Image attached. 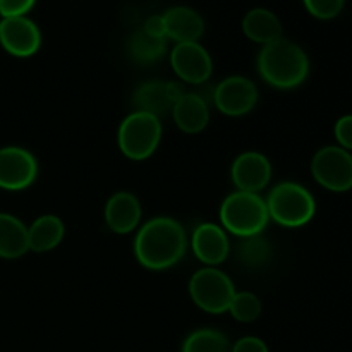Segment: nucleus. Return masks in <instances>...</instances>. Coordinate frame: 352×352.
I'll return each instance as SVG.
<instances>
[{"label": "nucleus", "mask_w": 352, "mask_h": 352, "mask_svg": "<svg viewBox=\"0 0 352 352\" xmlns=\"http://www.w3.org/2000/svg\"><path fill=\"white\" fill-rule=\"evenodd\" d=\"M133 250L138 263L148 270H168L184 258L188 234L175 219L153 217L138 230Z\"/></svg>", "instance_id": "obj_1"}, {"label": "nucleus", "mask_w": 352, "mask_h": 352, "mask_svg": "<svg viewBox=\"0 0 352 352\" xmlns=\"http://www.w3.org/2000/svg\"><path fill=\"white\" fill-rule=\"evenodd\" d=\"M260 78L277 89H294L308 79L309 58L298 43L291 40L263 45L256 58Z\"/></svg>", "instance_id": "obj_2"}, {"label": "nucleus", "mask_w": 352, "mask_h": 352, "mask_svg": "<svg viewBox=\"0 0 352 352\" xmlns=\"http://www.w3.org/2000/svg\"><path fill=\"white\" fill-rule=\"evenodd\" d=\"M220 223L236 237L258 236L270 222L267 203L256 192L234 191L220 205Z\"/></svg>", "instance_id": "obj_3"}, {"label": "nucleus", "mask_w": 352, "mask_h": 352, "mask_svg": "<svg viewBox=\"0 0 352 352\" xmlns=\"http://www.w3.org/2000/svg\"><path fill=\"white\" fill-rule=\"evenodd\" d=\"M265 203L270 220L289 229L306 226L316 213L315 198L305 186L298 182L285 181L274 186Z\"/></svg>", "instance_id": "obj_4"}, {"label": "nucleus", "mask_w": 352, "mask_h": 352, "mask_svg": "<svg viewBox=\"0 0 352 352\" xmlns=\"http://www.w3.org/2000/svg\"><path fill=\"white\" fill-rule=\"evenodd\" d=\"M162 122L158 117L144 112H136L126 117L117 131V144L124 157L141 162L157 151L162 141Z\"/></svg>", "instance_id": "obj_5"}, {"label": "nucleus", "mask_w": 352, "mask_h": 352, "mask_svg": "<svg viewBox=\"0 0 352 352\" xmlns=\"http://www.w3.org/2000/svg\"><path fill=\"white\" fill-rule=\"evenodd\" d=\"M234 294V282L217 267L201 268L195 272L189 280V296L192 302L210 315H223L229 311Z\"/></svg>", "instance_id": "obj_6"}, {"label": "nucleus", "mask_w": 352, "mask_h": 352, "mask_svg": "<svg viewBox=\"0 0 352 352\" xmlns=\"http://www.w3.org/2000/svg\"><path fill=\"white\" fill-rule=\"evenodd\" d=\"M311 174L322 188L332 192L352 189V155L340 146H323L311 160Z\"/></svg>", "instance_id": "obj_7"}, {"label": "nucleus", "mask_w": 352, "mask_h": 352, "mask_svg": "<svg viewBox=\"0 0 352 352\" xmlns=\"http://www.w3.org/2000/svg\"><path fill=\"white\" fill-rule=\"evenodd\" d=\"M258 88L250 78L229 76L217 85L212 93V102L219 112L229 117H243L256 107Z\"/></svg>", "instance_id": "obj_8"}, {"label": "nucleus", "mask_w": 352, "mask_h": 352, "mask_svg": "<svg viewBox=\"0 0 352 352\" xmlns=\"http://www.w3.org/2000/svg\"><path fill=\"white\" fill-rule=\"evenodd\" d=\"M38 177V160L21 146L0 148V189L24 191Z\"/></svg>", "instance_id": "obj_9"}, {"label": "nucleus", "mask_w": 352, "mask_h": 352, "mask_svg": "<svg viewBox=\"0 0 352 352\" xmlns=\"http://www.w3.org/2000/svg\"><path fill=\"white\" fill-rule=\"evenodd\" d=\"M170 65L181 81L195 86L205 85L213 71L212 57L198 41L175 43L170 52Z\"/></svg>", "instance_id": "obj_10"}, {"label": "nucleus", "mask_w": 352, "mask_h": 352, "mask_svg": "<svg viewBox=\"0 0 352 352\" xmlns=\"http://www.w3.org/2000/svg\"><path fill=\"white\" fill-rule=\"evenodd\" d=\"M0 45L14 57H31L41 47L40 28L26 16L3 17L0 21Z\"/></svg>", "instance_id": "obj_11"}, {"label": "nucleus", "mask_w": 352, "mask_h": 352, "mask_svg": "<svg viewBox=\"0 0 352 352\" xmlns=\"http://www.w3.org/2000/svg\"><path fill=\"white\" fill-rule=\"evenodd\" d=\"M272 168L270 160L263 153L258 151H244L230 167V181L236 186L237 191L256 192L263 191L272 181Z\"/></svg>", "instance_id": "obj_12"}, {"label": "nucleus", "mask_w": 352, "mask_h": 352, "mask_svg": "<svg viewBox=\"0 0 352 352\" xmlns=\"http://www.w3.org/2000/svg\"><path fill=\"white\" fill-rule=\"evenodd\" d=\"M191 250L206 267H219L230 254L229 236L222 226L213 222L199 223L191 234Z\"/></svg>", "instance_id": "obj_13"}, {"label": "nucleus", "mask_w": 352, "mask_h": 352, "mask_svg": "<svg viewBox=\"0 0 352 352\" xmlns=\"http://www.w3.org/2000/svg\"><path fill=\"white\" fill-rule=\"evenodd\" d=\"M141 215H143V210H141L140 199L129 191L113 192L107 199L105 210H103L107 227L120 236L136 230L141 222Z\"/></svg>", "instance_id": "obj_14"}, {"label": "nucleus", "mask_w": 352, "mask_h": 352, "mask_svg": "<svg viewBox=\"0 0 352 352\" xmlns=\"http://www.w3.org/2000/svg\"><path fill=\"white\" fill-rule=\"evenodd\" d=\"M172 117L174 122L182 133L199 134L206 129L210 122L208 100L199 93L186 91L172 107Z\"/></svg>", "instance_id": "obj_15"}, {"label": "nucleus", "mask_w": 352, "mask_h": 352, "mask_svg": "<svg viewBox=\"0 0 352 352\" xmlns=\"http://www.w3.org/2000/svg\"><path fill=\"white\" fill-rule=\"evenodd\" d=\"M162 17L165 24V34L175 43L198 41L205 31V21L191 7H172Z\"/></svg>", "instance_id": "obj_16"}, {"label": "nucleus", "mask_w": 352, "mask_h": 352, "mask_svg": "<svg viewBox=\"0 0 352 352\" xmlns=\"http://www.w3.org/2000/svg\"><path fill=\"white\" fill-rule=\"evenodd\" d=\"M133 103L136 107V112H144L160 119L162 116H167L172 112L174 100L170 98L167 82L164 81H144L134 89Z\"/></svg>", "instance_id": "obj_17"}, {"label": "nucleus", "mask_w": 352, "mask_h": 352, "mask_svg": "<svg viewBox=\"0 0 352 352\" xmlns=\"http://www.w3.org/2000/svg\"><path fill=\"white\" fill-rule=\"evenodd\" d=\"M243 31L254 43L268 45L280 40L284 28H282L280 19L272 10L258 7V9H251L244 16Z\"/></svg>", "instance_id": "obj_18"}, {"label": "nucleus", "mask_w": 352, "mask_h": 352, "mask_svg": "<svg viewBox=\"0 0 352 352\" xmlns=\"http://www.w3.org/2000/svg\"><path fill=\"white\" fill-rule=\"evenodd\" d=\"M64 236V222L57 215H41L28 227V246L34 253H47L55 250Z\"/></svg>", "instance_id": "obj_19"}, {"label": "nucleus", "mask_w": 352, "mask_h": 352, "mask_svg": "<svg viewBox=\"0 0 352 352\" xmlns=\"http://www.w3.org/2000/svg\"><path fill=\"white\" fill-rule=\"evenodd\" d=\"M28 251V227L17 217L0 213V258L17 260Z\"/></svg>", "instance_id": "obj_20"}, {"label": "nucleus", "mask_w": 352, "mask_h": 352, "mask_svg": "<svg viewBox=\"0 0 352 352\" xmlns=\"http://www.w3.org/2000/svg\"><path fill=\"white\" fill-rule=\"evenodd\" d=\"M272 244L265 239L261 234L250 237H239V243L236 244V260L248 270H260L265 265L270 263Z\"/></svg>", "instance_id": "obj_21"}, {"label": "nucleus", "mask_w": 352, "mask_h": 352, "mask_svg": "<svg viewBox=\"0 0 352 352\" xmlns=\"http://www.w3.org/2000/svg\"><path fill=\"white\" fill-rule=\"evenodd\" d=\"M165 50H167V40L150 36L143 30H138L127 41V52L131 58L140 64H153L160 60L165 55Z\"/></svg>", "instance_id": "obj_22"}, {"label": "nucleus", "mask_w": 352, "mask_h": 352, "mask_svg": "<svg viewBox=\"0 0 352 352\" xmlns=\"http://www.w3.org/2000/svg\"><path fill=\"white\" fill-rule=\"evenodd\" d=\"M226 333L215 329H198L186 337L181 352H230Z\"/></svg>", "instance_id": "obj_23"}, {"label": "nucleus", "mask_w": 352, "mask_h": 352, "mask_svg": "<svg viewBox=\"0 0 352 352\" xmlns=\"http://www.w3.org/2000/svg\"><path fill=\"white\" fill-rule=\"evenodd\" d=\"M263 306H261V299L253 292H236L230 301L229 313L232 315L234 320L241 323H251L256 322L261 316Z\"/></svg>", "instance_id": "obj_24"}, {"label": "nucleus", "mask_w": 352, "mask_h": 352, "mask_svg": "<svg viewBox=\"0 0 352 352\" xmlns=\"http://www.w3.org/2000/svg\"><path fill=\"white\" fill-rule=\"evenodd\" d=\"M346 0H305V6L311 16L318 19H333L344 9Z\"/></svg>", "instance_id": "obj_25"}, {"label": "nucleus", "mask_w": 352, "mask_h": 352, "mask_svg": "<svg viewBox=\"0 0 352 352\" xmlns=\"http://www.w3.org/2000/svg\"><path fill=\"white\" fill-rule=\"evenodd\" d=\"M336 140L339 141V146L344 150L352 151V116L340 117L333 127Z\"/></svg>", "instance_id": "obj_26"}, {"label": "nucleus", "mask_w": 352, "mask_h": 352, "mask_svg": "<svg viewBox=\"0 0 352 352\" xmlns=\"http://www.w3.org/2000/svg\"><path fill=\"white\" fill-rule=\"evenodd\" d=\"M34 2H36V0H0V16H24L28 10L33 9Z\"/></svg>", "instance_id": "obj_27"}, {"label": "nucleus", "mask_w": 352, "mask_h": 352, "mask_svg": "<svg viewBox=\"0 0 352 352\" xmlns=\"http://www.w3.org/2000/svg\"><path fill=\"white\" fill-rule=\"evenodd\" d=\"M230 352H270L268 346L258 337H243L232 344Z\"/></svg>", "instance_id": "obj_28"}, {"label": "nucleus", "mask_w": 352, "mask_h": 352, "mask_svg": "<svg viewBox=\"0 0 352 352\" xmlns=\"http://www.w3.org/2000/svg\"><path fill=\"white\" fill-rule=\"evenodd\" d=\"M141 30H143L144 33L150 34V36L164 38V40H167V34H165L164 17H162V16L148 17V19L144 21V24H143V28H141Z\"/></svg>", "instance_id": "obj_29"}]
</instances>
